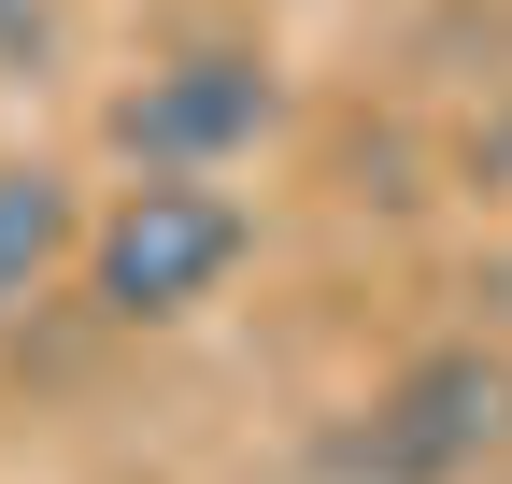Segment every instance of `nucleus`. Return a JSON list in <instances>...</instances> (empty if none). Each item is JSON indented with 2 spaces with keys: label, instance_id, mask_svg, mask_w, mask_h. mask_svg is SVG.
I'll return each instance as SVG.
<instances>
[{
  "label": "nucleus",
  "instance_id": "nucleus-3",
  "mask_svg": "<svg viewBox=\"0 0 512 484\" xmlns=\"http://www.w3.org/2000/svg\"><path fill=\"white\" fill-rule=\"evenodd\" d=\"M271 114H285L271 57L200 43V57H157V72L114 100V157H128V171H228L256 129H271Z\"/></svg>",
  "mask_w": 512,
  "mask_h": 484
},
{
  "label": "nucleus",
  "instance_id": "nucleus-4",
  "mask_svg": "<svg viewBox=\"0 0 512 484\" xmlns=\"http://www.w3.org/2000/svg\"><path fill=\"white\" fill-rule=\"evenodd\" d=\"M57 257H86L72 186H57V171H0V314H15V299H43Z\"/></svg>",
  "mask_w": 512,
  "mask_h": 484
},
{
  "label": "nucleus",
  "instance_id": "nucleus-2",
  "mask_svg": "<svg viewBox=\"0 0 512 484\" xmlns=\"http://www.w3.org/2000/svg\"><path fill=\"white\" fill-rule=\"evenodd\" d=\"M498 442H512V356L441 342V356H413V371L370 399V428L328 442V470L342 484H470Z\"/></svg>",
  "mask_w": 512,
  "mask_h": 484
},
{
  "label": "nucleus",
  "instance_id": "nucleus-1",
  "mask_svg": "<svg viewBox=\"0 0 512 484\" xmlns=\"http://www.w3.org/2000/svg\"><path fill=\"white\" fill-rule=\"evenodd\" d=\"M256 257V214L214 186V171H143V186H114V214L86 228V299L114 328H171L228 299V271Z\"/></svg>",
  "mask_w": 512,
  "mask_h": 484
},
{
  "label": "nucleus",
  "instance_id": "nucleus-6",
  "mask_svg": "<svg viewBox=\"0 0 512 484\" xmlns=\"http://www.w3.org/2000/svg\"><path fill=\"white\" fill-rule=\"evenodd\" d=\"M57 29H43V0H0V57H43Z\"/></svg>",
  "mask_w": 512,
  "mask_h": 484
},
{
  "label": "nucleus",
  "instance_id": "nucleus-5",
  "mask_svg": "<svg viewBox=\"0 0 512 484\" xmlns=\"http://www.w3.org/2000/svg\"><path fill=\"white\" fill-rule=\"evenodd\" d=\"M470 186H484V200H512V100L470 129Z\"/></svg>",
  "mask_w": 512,
  "mask_h": 484
}]
</instances>
